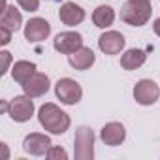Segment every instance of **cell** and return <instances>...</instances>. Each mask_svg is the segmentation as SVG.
<instances>
[{
	"label": "cell",
	"instance_id": "cell-21",
	"mask_svg": "<svg viewBox=\"0 0 160 160\" xmlns=\"http://www.w3.org/2000/svg\"><path fill=\"white\" fill-rule=\"evenodd\" d=\"M12 40V30H8L6 27H0V43L2 45H8Z\"/></svg>",
	"mask_w": 160,
	"mask_h": 160
},
{
	"label": "cell",
	"instance_id": "cell-11",
	"mask_svg": "<svg viewBox=\"0 0 160 160\" xmlns=\"http://www.w3.org/2000/svg\"><path fill=\"white\" fill-rule=\"evenodd\" d=\"M25 94L30 96V98H38V96H43L47 91H49V77L42 72H36L25 85H21Z\"/></svg>",
	"mask_w": 160,
	"mask_h": 160
},
{
	"label": "cell",
	"instance_id": "cell-15",
	"mask_svg": "<svg viewBox=\"0 0 160 160\" xmlns=\"http://www.w3.org/2000/svg\"><path fill=\"white\" fill-rule=\"evenodd\" d=\"M34 73H36V64L28 62V60H17L12 68V77L19 85H25Z\"/></svg>",
	"mask_w": 160,
	"mask_h": 160
},
{
	"label": "cell",
	"instance_id": "cell-8",
	"mask_svg": "<svg viewBox=\"0 0 160 160\" xmlns=\"http://www.w3.org/2000/svg\"><path fill=\"white\" fill-rule=\"evenodd\" d=\"M51 34V25L43 19V17H34L25 25V38L30 43L36 42H43L47 36Z\"/></svg>",
	"mask_w": 160,
	"mask_h": 160
},
{
	"label": "cell",
	"instance_id": "cell-24",
	"mask_svg": "<svg viewBox=\"0 0 160 160\" xmlns=\"http://www.w3.org/2000/svg\"><path fill=\"white\" fill-rule=\"evenodd\" d=\"M47 2H60V0H47Z\"/></svg>",
	"mask_w": 160,
	"mask_h": 160
},
{
	"label": "cell",
	"instance_id": "cell-7",
	"mask_svg": "<svg viewBox=\"0 0 160 160\" xmlns=\"http://www.w3.org/2000/svg\"><path fill=\"white\" fill-rule=\"evenodd\" d=\"M81 45H83L81 34H79V32H72V30L60 32V34H57V38L53 40V47H55L58 53H62V55H72L73 51H77Z\"/></svg>",
	"mask_w": 160,
	"mask_h": 160
},
{
	"label": "cell",
	"instance_id": "cell-2",
	"mask_svg": "<svg viewBox=\"0 0 160 160\" xmlns=\"http://www.w3.org/2000/svg\"><path fill=\"white\" fill-rule=\"evenodd\" d=\"M151 0H128L121 8V19L130 27H143L151 19Z\"/></svg>",
	"mask_w": 160,
	"mask_h": 160
},
{
	"label": "cell",
	"instance_id": "cell-19",
	"mask_svg": "<svg viewBox=\"0 0 160 160\" xmlns=\"http://www.w3.org/2000/svg\"><path fill=\"white\" fill-rule=\"evenodd\" d=\"M47 158H51V160H66L68 158V152L62 147H51L47 151Z\"/></svg>",
	"mask_w": 160,
	"mask_h": 160
},
{
	"label": "cell",
	"instance_id": "cell-3",
	"mask_svg": "<svg viewBox=\"0 0 160 160\" xmlns=\"http://www.w3.org/2000/svg\"><path fill=\"white\" fill-rule=\"evenodd\" d=\"M73 154L79 160H91L94 156V132L89 126H79L75 130Z\"/></svg>",
	"mask_w": 160,
	"mask_h": 160
},
{
	"label": "cell",
	"instance_id": "cell-14",
	"mask_svg": "<svg viewBox=\"0 0 160 160\" xmlns=\"http://www.w3.org/2000/svg\"><path fill=\"white\" fill-rule=\"evenodd\" d=\"M94 53L91 47H85L81 45L77 51H73L72 55H68V62L73 70H89L92 64H94Z\"/></svg>",
	"mask_w": 160,
	"mask_h": 160
},
{
	"label": "cell",
	"instance_id": "cell-16",
	"mask_svg": "<svg viewBox=\"0 0 160 160\" xmlns=\"http://www.w3.org/2000/svg\"><path fill=\"white\" fill-rule=\"evenodd\" d=\"M23 25V17L19 13V10H15V6H6L0 17V27H6L12 32H17Z\"/></svg>",
	"mask_w": 160,
	"mask_h": 160
},
{
	"label": "cell",
	"instance_id": "cell-22",
	"mask_svg": "<svg viewBox=\"0 0 160 160\" xmlns=\"http://www.w3.org/2000/svg\"><path fill=\"white\" fill-rule=\"evenodd\" d=\"M0 55H2V58H4V64H2V70H0V73H6V72H8V66H10L12 57H10V53H8V51H2Z\"/></svg>",
	"mask_w": 160,
	"mask_h": 160
},
{
	"label": "cell",
	"instance_id": "cell-18",
	"mask_svg": "<svg viewBox=\"0 0 160 160\" xmlns=\"http://www.w3.org/2000/svg\"><path fill=\"white\" fill-rule=\"evenodd\" d=\"M92 21L98 28H108L115 21V12L111 6H98L92 13Z\"/></svg>",
	"mask_w": 160,
	"mask_h": 160
},
{
	"label": "cell",
	"instance_id": "cell-12",
	"mask_svg": "<svg viewBox=\"0 0 160 160\" xmlns=\"http://www.w3.org/2000/svg\"><path fill=\"white\" fill-rule=\"evenodd\" d=\"M58 19L68 27H75L79 23H83L85 10L81 6H77L75 2H64L60 6V10H58Z\"/></svg>",
	"mask_w": 160,
	"mask_h": 160
},
{
	"label": "cell",
	"instance_id": "cell-23",
	"mask_svg": "<svg viewBox=\"0 0 160 160\" xmlns=\"http://www.w3.org/2000/svg\"><path fill=\"white\" fill-rule=\"evenodd\" d=\"M152 30H154V34L160 38V17H158V19H154V23H152Z\"/></svg>",
	"mask_w": 160,
	"mask_h": 160
},
{
	"label": "cell",
	"instance_id": "cell-4",
	"mask_svg": "<svg viewBox=\"0 0 160 160\" xmlns=\"http://www.w3.org/2000/svg\"><path fill=\"white\" fill-rule=\"evenodd\" d=\"M4 109L10 113V117L15 122H27L34 115V102L30 96H15L10 100V104H4Z\"/></svg>",
	"mask_w": 160,
	"mask_h": 160
},
{
	"label": "cell",
	"instance_id": "cell-17",
	"mask_svg": "<svg viewBox=\"0 0 160 160\" xmlns=\"http://www.w3.org/2000/svg\"><path fill=\"white\" fill-rule=\"evenodd\" d=\"M145 51L143 49H128L122 57H121V66L124 70H138L139 66L145 64Z\"/></svg>",
	"mask_w": 160,
	"mask_h": 160
},
{
	"label": "cell",
	"instance_id": "cell-1",
	"mask_svg": "<svg viewBox=\"0 0 160 160\" xmlns=\"http://www.w3.org/2000/svg\"><path fill=\"white\" fill-rule=\"evenodd\" d=\"M38 121H40V124L47 130V132H51V134H64L68 128H70V117H68V113H64L57 104H51V102H47V104H43L42 108H40V111H38Z\"/></svg>",
	"mask_w": 160,
	"mask_h": 160
},
{
	"label": "cell",
	"instance_id": "cell-6",
	"mask_svg": "<svg viewBox=\"0 0 160 160\" xmlns=\"http://www.w3.org/2000/svg\"><path fill=\"white\" fill-rule=\"evenodd\" d=\"M160 96V89L152 79H139L134 87V100L141 106H152Z\"/></svg>",
	"mask_w": 160,
	"mask_h": 160
},
{
	"label": "cell",
	"instance_id": "cell-9",
	"mask_svg": "<svg viewBox=\"0 0 160 160\" xmlns=\"http://www.w3.org/2000/svg\"><path fill=\"white\" fill-rule=\"evenodd\" d=\"M124 43H126L124 36L121 32H117V30H108V32H104L98 38V47L106 55H117V53H121L124 49Z\"/></svg>",
	"mask_w": 160,
	"mask_h": 160
},
{
	"label": "cell",
	"instance_id": "cell-13",
	"mask_svg": "<svg viewBox=\"0 0 160 160\" xmlns=\"http://www.w3.org/2000/svg\"><path fill=\"white\" fill-rule=\"evenodd\" d=\"M100 138L106 145L109 147H117L124 141L126 138V130L121 122H108L102 130H100Z\"/></svg>",
	"mask_w": 160,
	"mask_h": 160
},
{
	"label": "cell",
	"instance_id": "cell-10",
	"mask_svg": "<svg viewBox=\"0 0 160 160\" xmlns=\"http://www.w3.org/2000/svg\"><path fill=\"white\" fill-rule=\"evenodd\" d=\"M23 149H25V152H28L32 156H42V154H47V151L51 149V139L45 134L32 132L25 138Z\"/></svg>",
	"mask_w": 160,
	"mask_h": 160
},
{
	"label": "cell",
	"instance_id": "cell-5",
	"mask_svg": "<svg viewBox=\"0 0 160 160\" xmlns=\"http://www.w3.org/2000/svg\"><path fill=\"white\" fill-rule=\"evenodd\" d=\"M55 94H57V98L62 104L73 106V104H77L79 100H81L83 91H81V85H79L77 81H73V79H70V77H64V79H58L57 81Z\"/></svg>",
	"mask_w": 160,
	"mask_h": 160
},
{
	"label": "cell",
	"instance_id": "cell-20",
	"mask_svg": "<svg viewBox=\"0 0 160 160\" xmlns=\"http://www.w3.org/2000/svg\"><path fill=\"white\" fill-rule=\"evenodd\" d=\"M17 4L25 10V12H38L40 8V0H17Z\"/></svg>",
	"mask_w": 160,
	"mask_h": 160
}]
</instances>
